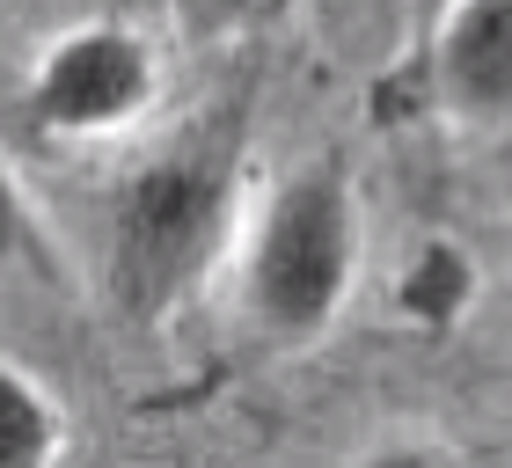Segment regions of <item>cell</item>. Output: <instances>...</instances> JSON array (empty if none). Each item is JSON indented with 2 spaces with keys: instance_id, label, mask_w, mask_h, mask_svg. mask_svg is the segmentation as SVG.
Segmentation results:
<instances>
[{
  "instance_id": "obj_1",
  "label": "cell",
  "mask_w": 512,
  "mask_h": 468,
  "mask_svg": "<svg viewBox=\"0 0 512 468\" xmlns=\"http://www.w3.org/2000/svg\"><path fill=\"white\" fill-rule=\"evenodd\" d=\"M256 88L227 81L154 139L103 198V293L118 322L161 330L191 308V293L249 227V147Z\"/></svg>"
},
{
  "instance_id": "obj_2",
  "label": "cell",
  "mask_w": 512,
  "mask_h": 468,
  "mask_svg": "<svg viewBox=\"0 0 512 468\" xmlns=\"http://www.w3.org/2000/svg\"><path fill=\"white\" fill-rule=\"evenodd\" d=\"M359 286V191L344 161L315 154L256 198L242 227V315L278 351H308L337 330Z\"/></svg>"
},
{
  "instance_id": "obj_3",
  "label": "cell",
  "mask_w": 512,
  "mask_h": 468,
  "mask_svg": "<svg viewBox=\"0 0 512 468\" xmlns=\"http://www.w3.org/2000/svg\"><path fill=\"white\" fill-rule=\"evenodd\" d=\"M161 103V59L132 22H74L30 59L22 81V117L44 139H118L147 125Z\"/></svg>"
},
{
  "instance_id": "obj_4",
  "label": "cell",
  "mask_w": 512,
  "mask_h": 468,
  "mask_svg": "<svg viewBox=\"0 0 512 468\" xmlns=\"http://www.w3.org/2000/svg\"><path fill=\"white\" fill-rule=\"evenodd\" d=\"M417 81L454 125H512V0H447L417 37Z\"/></svg>"
},
{
  "instance_id": "obj_5",
  "label": "cell",
  "mask_w": 512,
  "mask_h": 468,
  "mask_svg": "<svg viewBox=\"0 0 512 468\" xmlns=\"http://www.w3.org/2000/svg\"><path fill=\"white\" fill-rule=\"evenodd\" d=\"M476 293H483V271H476V256L447 242V234H432V242H417L403 256V271H395V315L410 322V330H425V337H447L461 315L476 308Z\"/></svg>"
},
{
  "instance_id": "obj_6",
  "label": "cell",
  "mask_w": 512,
  "mask_h": 468,
  "mask_svg": "<svg viewBox=\"0 0 512 468\" xmlns=\"http://www.w3.org/2000/svg\"><path fill=\"white\" fill-rule=\"evenodd\" d=\"M66 447V410L30 366L0 359V468H37Z\"/></svg>"
},
{
  "instance_id": "obj_7",
  "label": "cell",
  "mask_w": 512,
  "mask_h": 468,
  "mask_svg": "<svg viewBox=\"0 0 512 468\" xmlns=\"http://www.w3.org/2000/svg\"><path fill=\"white\" fill-rule=\"evenodd\" d=\"M300 0H169L176 37L198 44V52H235V44H256L286 22Z\"/></svg>"
},
{
  "instance_id": "obj_8",
  "label": "cell",
  "mask_w": 512,
  "mask_h": 468,
  "mask_svg": "<svg viewBox=\"0 0 512 468\" xmlns=\"http://www.w3.org/2000/svg\"><path fill=\"white\" fill-rule=\"evenodd\" d=\"M0 271H52V234L8 161H0Z\"/></svg>"
},
{
  "instance_id": "obj_9",
  "label": "cell",
  "mask_w": 512,
  "mask_h": 468,
  "mask_svg": "<svg viewBox=\"0 0 512 468\" xmlns=\"http://www.w3.org/2000/svg\"><path fill=\"white\" fill-rule=\"evenodd\" d=\"M439 8H447V0H410V44H417V37H425L432 22H439Z\"/></svg>"
}]
</instances>
